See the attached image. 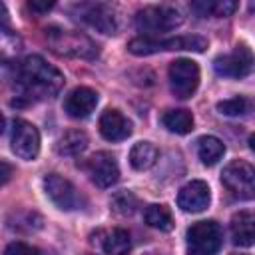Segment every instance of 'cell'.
Wrapping results in <instances>:
<instances>
[{"label":"cell","instance_id":"1","mask_svg":"<svg viewBox=\"0 0 255 255\" xmlns=\"http://www.w3.org/2000/svg\"><path fill=\"white\" fill-rule=\"evenodd\" d=\"M14 84L18 98L34 102L54 98L64 86V76L42 56H28L14 66Z\"/></svg>","mask_w":255,"mask_h":255},{"label":"cell","instance_id":"17","mask_svg":"<svg viewBox=\"0 0 255 255\" xmlns=\"http://www.w3.org/2000/svg\"><path fill=\"white\" fill-rule=\"evenodd\" d=\"M225 153V145L215 135H203L197 139V155L203 165H215Z\"/></svg>","mask_w":255,"mask_h":255},{"label":"cell","instance_id":"19","mask_svg":"<svg viewBox=\"0 0 255 255\" xmlns=\"http://www.w3.org/2000/svg\"><path fill=\"white\" fill-rule=\"evenodd\" d=\"M191 10L197 12L199 16L225 18V16H231L237 10V2H233V0H203V2H193Z\"/></svg>","mask_w":255,"mask_h":255},{"label":"cell","instance_id":"10","mask_svg":"<svg viewBox=\"0 0 255 255\" xmlns=\"http://www.w3.org/2000/svg\"><path fill=\"white\" fill-rule=\"evenodd\" d=\"M12 151L22 159H34L40 151V133L34 124L26 120H14L12 128Z\"/></svg>","mask_w":255,"mask_h":255},{"label":"cell","instance_id":"18","mask_svg":"<svg viewBox=\"0 0 255 255\" xmlns=\"http://www.w3.org/2000/svg\"><path fill=\"white\" fill-rule=\"evenodd\" d=\"M157 159V147L149 141H137L129 151V163L133 169L143 171L149 169Z\"/></svg>","mask_w":255,"mask_h":255},{"label":"cell","instance_id":"27","mask_svg":"<svg viewBox=\"0 0 255 255\" xmlns=\"http://www.w3.org/2000/svg\"><path fill=\"white\" fill-rule=\"evenodd\" d=\"M28 8L32 10V12H36V14H46L48 10H52L54 8V2L50 0H30L28 2Z\"/></svg>","mask_w":255,"mask_h":255},{"label":"cell","instance_id":"20","mask_svg":"<svg viewBox=\"0 0 255 255\" xmlns=\"http://www.w3.org/2000/svg\"><path fill=\"white\" fill-rule=\"evenodd\" d=\"M86 147H88V135H86L84 131H80V129H70V131H66V133L58 139V143H56V151H58L60 155H78V153H82Z\"/></svg>","mask_w":255,"mask_h":255},{"label":"cell","instance_id":"13","mask_svg":"<svg viewBox=\"0 0 255 255\" xmlns=\"http://www.w3.org/2000/svg\"><path fill=\"white\" fill-rule=\"evenodd\" d=\"M80 18L84 22H88L92 28L100 30L102 34H116L118 30V22H116V14L108 4H86L80 6Z\"/></svg>","mask_w":255,"mask_h":255},{"label":"cell","instance_id":"16","mask_svg":"<svg viewBox=\"0 0 255 255\" xmlns=\"http://www.w3.org/2000/svg\"><path fill=\"white\" fill-rule=\"evenodd\" d=\"M231 241L237 247L255 245V213L239 211L231 217Z\"/></svg>","mask_w":255,"mask_h":255},{"label":"cell","instance_id":"15","mask_svg":"<svg viewBox=\"0 0 255 255\" xmlns=\"http://www.w3.org/2000/svg\"><path fill=\"white\" fill-rule=\"evenodd\" d=\"M100 133L108 141H122L131 133V122L120 110H106L100 118Z\"/></svg>","mask_w":255,"mask_h":255},{"label":"cell","instance_id":"11","mask_svg":"<svg viewBox=\"0 0 255 255\" xmlns=\"http://www.w3.org/2000/svg\"><path fill=\"white\" fill-rule=\"evenodd\" d=\"M86 169L90 173V179L98 185V187H110L118 181L120 177V167H118V161L112 153L108 151H98L94 153L88 163H86Z\"/></svg>","mask_w":255,"mask_h":255},{"label":"cell","instance_id":"14","mask_svg":"<svg viewBox=\"0 0 255 255\" xmlns=\"http://www.w3.org/2000/svg\"><path fill=\"white\" fill-rule=\"evenodd\" d=\"M96 106H98V94L86 86L72 90L64 102V110L68 112L70 118H76V120L88 118L96 110Z\"/></svg>","mask_w":255,"mask_h":255},{"label":"cell","instance_id":"9","mask_svg":"<svg viewBox=\"0 0 255 255\" xmlns=\"http://www.w3.org/2000/svg\"><path fill=\"white\" fill-rule=\"evenodd\" d=\"M44 189H46V195L52 199V203L58 209L74 211V209L82 207V203H84V197L80 195V191L58 173H48L44 177Z\"/></svg>","mask_w":255,"mask_h":255},{"label":"cell","instance_id":"24","mask_svg":"<svg viewBox=\"0 0 255 255\" xmlns=\"http://www.w3.org/2000/svg\"><path fill=\"white\" fill-rule=\"evenodd\" d=\"M112 207L114 211H118L120 215H131L137 207V199L131 191H118L112 197Z\"/></svg>","mask_w":255,"mask_h":255},{"label":"cell","instance_id":"4","mask_svg":"<svg viewBox=\"0 0 255 255\" xmlns=\"http://www.w3.org/2000/svg\"><path fill=\"white\" fill-rule=\"evenodd\" d=\"M221 183L231 193V197L239 201L255 199V165L243 159L227 163L221 173Z\"/></svg>","mask_w":255,"mask_h":255},{"label":"cell","instance_id":"2","mask_svg":"<svg viewBox=\"0 0 255 255\" xmlns=\"http://www.w3.org/2000/svg\"><path fill=\"white\" fill-rule=\"evenodd\" d=\"M44 40H46L48 48L58 56L94 60V58H98V52H100L96 42L92 38H88L86 34L76 32V30H66L60 26L46 28Z\"/></svg>","mask_w":255,"mask_h":255},{"label":"cell","instance_id":"7","mask_svg":"<svg viewBox=\"0 0 255 255\" xmlns=\"http://www.w3.org/2000/svg\"><path fill=\"white\" fill-rule=\"evenodd\" d=\"M213 70L223 78H245L255 70V54L245 44H237L233 52L213 60Z\"/></svg>","mask_w":255,"mask_h":255},{"label":"cell","instance_id":"25","mask_svg":"<svg viewBox=\"0 0 255 255\" xmlns=\"http://www.w3.org/2000/svg\"><path fill=\"white\" fill-rule=\"evenodd\" d=\"M247 110V102L243 98H229V100H223L217 104V112L219 114H225V116H241L245 114Z\"/></svg>","mask_w":255,"mask_h":255},{"label":"cell","instance_id":"29","mask_svg":"<svg viewBox=\"0 0 255 255\" xmlns=\"http://www.w3.org/2000/svg\"><path fill=\"white\" fill-rule=\"evenodd\" d=\"M249 147H251V151H255V133L249 135Z\"/></svg>","mask_w":255,"mask_h":255},{"label":"cell","instance_id":"22","mask_svg":"<svg viewBox=\"0 0 255 255\" xmlns=\"http://www.w3.org/2000/svg\"><path fill=\"white\" fill-rule=\"evenodd\" d=\"M102 245H104V251L108 255H128L131 249V239H129V233L126 229L118 227L104 237Z\"/></svg>","mask_w":255,"mask_h":255},{"label":"cell","instance_id":"6","mask_svg":"<svg viewBox=\"0 0 255 255\" xmlns=\"http://www.w3.org/2000/svg\"><path fill=\"white\" fill-rule=\"evenodd\" d=\"M183 22V16L173 6H145L135 14V28L145 34L173 30Z\"/></svg>","mask_w":255,"mask_h":255},{"label":"cell","instance_id":"3","mask_svg":"<svg viewBox=\"0 0 255 255\" xmlns=\"http://www.w3.org/2000/svg\"><path fill=\"white\" fill-rule=\"evenodd\" d=\"M207 48V40L201 36H173V38H153V36H139L133 38L128 44V50L135 56H147L155 52H167V50H191V52H203Z\"/></svg>","mask_w":255,"mask_h":255},{"label":"cell","instance_id":"5","mask_svg":"<svg viewBox=\"0 0 255 255\" xmlns=\"http://www.w3.org/2000/svg\"><path fill=\"white\" fill-rule=\"evenodd\" d=\"M223 243V231L217 221H197L187 229V255H217Z\"/></svg>","mask_w":255,"mask_h":255},{"label":"cell","instance_id":"28","mask_svg":"<svg viewBox=\"0 0 255 255\" xmlns=\"http://www.w3.org/2000/svg\"><path fill=\"white\" fill-rule=\"evenodd\" d=\"M0 165H2V183H8V179L12 175V167L8 165V161H2Z\"/></svg>","mask_w":255,"mask_h":255},{"label":"cell","instance_id":"23","mask_svg":"<svg viewBox=\"0 0 255 255\" xmlns=\"http://www.w3.org/2000/svg\"><path fill=\"white\" fill-rule=\"evenodd\" d=\"M143 219L149 227L159 231H169L173 227V217L165 205H149L143 213Z\"/></svg>","mask_w":255,"mask_h":255},{"label":"cell","instance_id":"8","mask_svg":"<svg viewBox=\"0 0 255 255\" xmlns=\"http://www.w3.org/2000/svg\"><path fill=\"white\" fill-rule=\"evenodd\" d=\"M169 86L175 98L187 100L199 86V66L189 58H177L169 66Z\"/></svg>","mask_w":255,"mask_h":255},{"label":"cell","instance_id":"12","mask_svg":"<svg viewBox=\"0 0 255 255\" xmlns=\"http://www.w3.org/2000/svg\"><path fill=\"white\" fill-rule=\"evenodd\" d=\"M211 201L209 185L201 179H193L185 183L177 193V205L185 213H199L203 211Z\"/></svg>","mask_w":255,"mask_h":255},{"label":"cell","instance_id":"26","mask_svg":"<svg viewBox=\"0 0 255 255\" xmlns=\"http://www.w3.org/2000/svg\"><path fill=\"white\" fill-rule=\"evenodd\" d=\"M4 255H40V251L34 245H28L24 241H12L4 249Z\"/></svg>","mask_w":255,"mask_h":255},{"label":"cell","instance_id":"21","mask_svg":"<svg viewBox=\"0 0 255 255\" xmlns=\"http://www.w3.org/2000/svg\"><path fill=\"white\" fill-rule=\"evenodd\" d=\"M161 124L173 133H189L193 129V116L187 110H167L161 116Z\"/></svg>","mask_w":255,"mask_h":255}]
</instances>
